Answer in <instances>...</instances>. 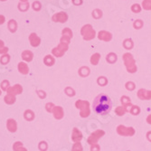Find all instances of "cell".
I'll return each instance as SVG.
<instances>
[{"label": "cell", "instance_id": "cell-39", "mask_svg": "<svg viewBox=\"0 0 151 151\" xmlns=\"http://www.w3.org/2000/svg\"><path fill=\"white\" fill-rule=\"evenodd\" d=\"M100 150V147L99 145L93 144V146L91 147V151H99Z\"/></svg>", "mask_w": 151, "mask_h": 151}, {"label": "cell", "instance_id": "cell-6", "mask_svg": "<svg viewBox=\"0 0 151 151\" xmlns=\"http://www.w3.org/2000/svg\"><path fill=\"white\" fill-rule=\"evenodd\" d=\"M117 131L121 136H133L135 133V130L133 128H126L125 126L119 125L117 128Z\"/></svg>", "mask_w": 151, "mask_h": 151}, {"label": "cell", "instance_id": "cell-4", "mask_svg": "<svg viewBox=\"0 0 151 151\" xmlns=\"http://www.w3.org/2000/svg\"><path fill=\"white\" fill-rule=\"evenodd\" d=\"M81 34L82 37H83V39L87 41L92 40L95 37V31L91 24H85L82 26V28L81 30Z\"/></svg>", "mask_w": 151, "mask_h": 151}, {"label": "cell", "instance_id": "cell-20", "mask_svg": "<svg viewBox=\"0 0 151 151\" xmlns=\"http://www.w3.org/2000/svg\"><path fill=\"white\" fill-rule=\"evenodd\" d=\"M24 119L28 121H31L35 119V114L32 111H26L24 112Z\"/></svg>", "mask_w": 151, "mask_h": 151}, {"label": "cell", "instance_id": "cell-22", "mask_svg": "<svg viewBox=\"0 0 151 151\" xmlns=\"http://www.w3.org/2000/svg\"><path fill=\"white\" fill-rule=\"evenodd\" d=\"M17 24L16 23L15 20H11L8 24V28L11 32H15L17 30Z\"/></svg>", "mask_w": 151, "mask_h": 151}, {"label": "cell", "instance_id": "cell-17", "mask_svg": "<svg viewBox=\"0 0 151 151\" xmlns=\"http://www.w3.org/2000/svg\"><path fill=\"white\" fill-rule=\"evenodd\" d=\"M22 58L26 62H31L33 60V53L30 51H24L22 53Z\"/></svg>", "mask_w": 151, "mask_h": 151}, {"label": "cell", "instance_id": "cell-8", "mask_svg": "<svg viewBox=\"0 0 151 151\" xmlns=\"http://www.w3.org/2000/svg\"><path fill=\"white\" fill-rule=\"evenodd\" d=\"M68 19V16L67 14L64 12H60L55 14L53 17H52V20L54 22H60V23H65Z\"/></svg>", "mask_w": 151, "mask_h": 151}, {"label": "cell", "instance_id": "cell-42", "mask_svg": "<svg viewBox=\"0 0 151 151\" xmlns=\"http://www.w3.org/2000/svg\"><path fill=\"white\" fill-rule=\"evenodd\" d=\"M73 2L74 5L79 6V5H81L82 4V0H73Z\"/></svg>", "mask_w": 151, "mask_h": 151}, {"label": "cell", "instance_id": "cell-5", "mask_svg": "<svg viewBox=\"0 0 151 151\" xmlns=\"http://www.w3.org/2000/svg\"><path fill=\"white\" fill-rule=\"evenodd\" d=\"M76 107L81 109V116L82 118L88 117L90 115V108H89V102L85 101H78L75 103Z\"/></svg>", "mask_w": 151, "mask_h": 151}, {"label": "cell", "instance_id": "cell-48", "mask_svg": "<svg viewBox=\"0 0 151 151\" xmlns=\"http://www.w3.org/2000/svg\"><path fill=\"white\" fill-rule=\"evenodd\" d=\"M1 1H6V0H1Z\"/></svg>", "mask_w": 151, "mask_h": 151}, {"label": "cell", "instance_id": "cell-2", "mask_svg": "<svg viewBox=\"0 0 151 151\" xmlns=\"http://www.w3.org/2000/svg\"><path fill=\"white\" fill-rule=\"evenodd\" d=\"M71 37L67 36V35H63L62 39H61V43L60 45L52 49V53L57 57H61L62 55H63L64 52L68 50V45L70 43Z\"/></svg>", "mask_w": 151, "mask_h": 151}, {"label": "cell", "instance_id": "cell-25", "mask_svg": "<svg viewBox=\"0 0 151 151\" xmlns=\"http://www.w3.org/2000/svg\"><path fill=\"white\" fill-rule=\"evenodd\" d=\"M142 6L146 10H151V0H143Z\"/></svg>", "mask_w": 151, "mask_h": 151}, {"label": "cell", "instance_id": "cell-23", "mask_svg": "<svg viewBox=\"0 0 151 151\" xmlns=\"http://www.w3.org/2000/svg\"><path fill=\"white\" fill-rule=\"evenodd\" d=\"M45 63L46 65H48V66H52V65L54 63V59L52 58V56L47 55V56H45Z\"/></svg>", "mask_w": 151, "mask_h": 151}, {"label": "cell", "instance_id": "cell-12", "mask_svg": "<svg viewBox=\"0 0 151 151\" xmlns=\"http://www.w3.org/2000/svg\"><path fill=\"white\" fill-rule=\"evenodd\" d=\"M22 91H23L22 86L19 85V84H17V85H15L14 87H10V88L7 90V93L15 96V95H17V94H20V93L22 92Z\"/></svg>", "mask_w": 151, "mask_h": 151}, {"label": "cell", "instance_id": "cell-1", "mask_svg": "<svg viewBox=\"0 0 151 151\" xmlns=\"http://www.w3.org/2000/svg\"><path fill=\"white\" fill-rule=\"evenodd\" d=\"M112 107L111 101L109 96L106 94H100L98 95L93 102V109L96 113L104 115L111 111Z\"/></svg>", "mask_w": 151, "mask_h": 151}, {"label": "cell", "instance_id": "cell-37", "mask_svg": "<svg viewBox=\"0 0 151 151\" xmlns=\"http://www.w3.org/2000/svg\"><path fill=\"white\" fill-rule=\"evenodd\" d=\"M53 108H54V106H53L52 103H48V104L46 105V109H47V111L52 112V109H53Z\"/></svg>", "mask_w": 151, "mask_h": 151}, {"label": "cell", "instance_id": "cell-46", "mask_svg": "<svg viewBox=\"0 0 151 151\" xmlns=\"http://www.w3.org/2000/svg\"><path fill=\"white\" fill-rule=\"evenodd\" d=\"M147 139L151 141V132H148L147 133Z\"/></svg>", "mask_w": 151, "mask_h": 151}, {"label": "cell", "instance_id": "cell-30", "mask_svg": "<svg viewBox=\"0 0 151 151\" xmlns=\"http://www.w3.org/2000/svg\"><path fill=\"white\" fill-rule=\"evenodd\" d=\"M134 27L136 29H140L141 27H142V25H143V22L141 21V20H136L135 22H134Z\"/></svg>", "mask_w": 151, "mask_h": 151}, {"label": "cell", "instance_id": "cell-13", "mask_svg": "<svg viewBox=\"0 0 151 151\" xmlns=\"http://www.w3.org/2000/svg\"><path fill=\"white\" fill-rule=\"evenodd\" d=\"M52 113L54 115V118L57 119H61L63 117V111L62 107H54L52 109Z\"/></svg>", "mask_w": 151, "mask_h": 151}, {"label": "cell", "instance_id": "cell-40", "mask_svg": "<svg viewBox=\"0 0 151 151\" xmlns=\"http://www.w3.org/2000/svg\"><path fill=\"white\" fill-rule=\"evenodd\" d=\"M135 88L134 84L132 83V82H129V83H127V89L129 90H133Z\"/></svg>", "mask_w": 151, "mask_h": 151}, {"label": "cell", "instance_id": "cell-3", "mask_svg": "<svg viewBox=\"0 0 151 151\" xmlns=\"http://www.w3.org/2000/svg\"><path fill=\"white\" fill-rule=\"evenodd\" d=\"M123 60H124L127 70L129 73H135L137 71V66L135 64V60L132 56V54H130L129 52L125 53L124 55H123Z\"/></svg>", "mask_w": 151, "mask_h": 151}, {"label": "cell", "instance_id": "cell-36", "mask_svg": "<svg viewBox=\"0 0 151 151\" xmlns=\"http://www.w3.org/2000/svg\"><path fill=\"white\" fill-rule=\"evenodd\" d=\"M129 99L128 98V97H122L121 98V102L123 103V104H125V105H129Z\"/></svg>", "mask_w": 151, "mask_h": 151}, {"label": "cell", "instance_id": "cell-38", "mask_svg": "<svg viewBox=\"0 0 151 151\" xmlns=\"http://www.w3.org/2000/svg\"><path fill=\"white\" fill-rule=\"evenodd\" d=\"M98 82H99V84H105L106 82H107V80L105 79V78H103V77H101V78H99V80H98Z\"/></svg>", "mask_w": 151, "mask_h": 151}, {"label": "cell", "instance_id": "cell-26", "mask_svg": "<svg viewBox=\"0 0 151 151\" xmlns=\"http://www.w3.org/2000/svg\"><path fill=\"white\" fill-rule=\"evenodd\" d=\"M92 17L96 19H99L102 17V12L100 10V9H95L93 12H92Z\"/></svg>", "mask_w": 151, "mask_h": 151}, {"label": "cell", "instance_id": "cell-21", "mask_svg": "<svg viewBox=\"0 0 151 151\" xmlns=\"http://www.w3.org/2000/svg\"><path fill=\"white\" fill-rule=\"evenodd\" d=\"M107 61L109 62V63H114V62H116L117 61V55L115 53H113V52H111L109 54H108L107 55Z\"/></svg>", "mask_w": 151, "mask_h": 151}, {"label": "cell", "instance_id": "cell-34", "mask_svg": "<svg viewBox=\"0 0 151 151\" xmlns=\"http://www.w3.org/2000/svg\"><path fill=\"white\" fill-rule=\"evenodd\" d=\"M130 112L133 114V115H137L139 113V107H136V106H133L130 109Z\"/></svg>", "mask_w": 151, "mask_h": 151}, {"label": "cell", "instance_id": "cell-28", "mask_svg": "<svg viewBox=\"0 0 151 151\" xmlns=\"http://www.w3.org/2000/svg\"><path fill=\"white\" fill-rule=\"evenodd\" d=\"M72 151H82V147H81V143H80V142H76V143L73 145Z\"/></svg>", "mask_w": 151, "mask_h": 151}, {"label": "cell", "instance_id": "cell-47", "mask_svg": "<svg viewBox=\"0 0 151 151\" xmlns=\"http://www.w3.org/2000/svg\"><path fill=\"white\" fill-rule=\"evenodd\" d=\"M21 1H22V2H24H24H26V1H27V0H21Z\"/></svg>", "mask_w": 151, "mask_h": 151}, {"label": "cell", "instance_id": "cell-27", "mask_svg": "<svg viewBox=\"0 0 151 151\" xmlns=\"http://www.w3.org/2000/svg\"><path fill=\"white\" fill-rule=\"evenodd\" d=\"M115 111L119 116H122V115H124V113L126 112V109L124 107H118Z\"/></svg>", "mask_w": 151, "mask_h": 151}, {"label": "cell", "instance_id": "cell-19", "mask_svg": "<svg viewBox=\"0 0 151 151\" xmlns=\"http://www.w3.org/2000/svg\"><path fill=\"white\" fill-rule=\"evenodd\" d=\"M100 58H101V55L99 53H94L93 55L91 56V63H92V64H94V65H96V64H98V63H99V61H100Z\"/></svg>", "mask_w": 151, "mask_h": 151}, {"label": "cell", "instance_id": "cell-7", "mask_svg": "<svg viewBox=\"0 0 151 151\" xmlns=\"http://www.w3.org/2000/svg\"><path fill=\"white\" fill-rule=\"evenodd\" d=\"M104 135V131L103 130H96L94 133H92L90 138L88 139V143L91 145L96 144V142L98 141V139Z\"/></svg>", "mask_w": 151, "mask_h": 151}, {"label": "cell", "instance_id": "cell-45", "mask_svg": "<svg viewBox=\"0 0 151 151\" xmlns=\"http://www.w3.org/2000/svg\"><path fill=\"white\" fill-rule=\"evenodd\" d=\"M147 121L149 123V124H151V115H149V116L147 118Z\"/></svg>", "mask_w": 151, "mask_h": 151}, {"label": "cell", "instance_id": "cell-41", "mask_svg": "<svg viewBox=\"0 0 151 151\" xmlns=\"http://www.w3.org/2000/svg\"><path fill=\"white\" fill-rule=\"evenodd\" d=\"M33 6H34V9H35V10H39V9L41 8V7H40L41 6H40V4H39L38 2L34 3V5H33Z\"/></svg>", "mask_w": 151, "mask_h": 151}, {"label": "cell", "instance_id": "cell-9", "mask_svg": "<svg viewBox=\"0 0 151 151\" xmlns=\"http://www.w3.org/2000/svg\"><path fill=\"white\" fill-rule=\"evenodd\" d=\"M138 97L140 100H150L151 99V91L141 89L138 91Z\"/></svg>", "mask_w": 151, "mask_h": 151}, {"label": "cell", "instance_id": "cell-32", "mask_svg": "<svg viewBox=\"0 0 151 151\" xmlns=\"http://www.w3.org/2000/svg\"><path fill=\"white\" fill-rule=\"evenodd\" d=\"M39 149L42 150V151H45L47 149V144H46V142H45V141L40 142V144H39Z\"/></svg>", "mask_w": 151, "mask_h": 151}, {"label": "cell", "instance_id": "cell-43", "mask_svg": "<svg viewBox=\"0 0 151 151\" xmlns=\"http://www.w3.org/2000/svg\"><path fill=\"white\" fill-rule=\"evenodd\" d=\"M14 150H15V151H27L26 148H24L23 146H22V147H17V148H15Z\"/></svg>", "mask_w": 151, "mask_h": 151}, {"label": "cell", "instance_id": "cell-16", "mask_svg": "<svg viewBox=\"0 0 151 151\" xmlns=\"http://www.w3.org/2000/svg\"><path fill=\"white\" fill-rule=\"evenodd\" d=\"M18 70L21 73L23 74H27L29 72V68L27 66V64L25 63H19L18 64Z\"/></svg>", "mask_w": 151, "mask_h": 151}, {"label": "cell", "instance_id": "cell-10", "mask_svg": "<svg viewBox=\"0 0 151 151\" xmlns=\"http://www.w3.org/2000/svg\"><path fill=\"white\" fill-rule=\"evenodd\" d=\"M98 38L100 40L105 41V42H109L112 39V35L107 31H101L98 35Z\"/></svg>", "mask_w": 151, "mask_h": 151}, {"label": "cell", "instance_id": "cell-44", "mask_svg": "<svg viewBox=\"0 0 151 151\" xmlns=\"http://www.w3.org/2000/svg\"><path fill=\"white\" fill-rule=\"evenodd\" d=\"M5 22V17L3 16H0V24H3Z\"/></svg>", "mask_w": 151, "mask_h": 151}, {"label": "cell", "instance_id": "cell-15", "mask_svg": "<svg viewBox=\"0 0 151 151\" xmlns=\"http://www.w3.org/2000/svg\"><path fill=\"white\" fill-rule=\"evenodd\" d=\"M29 40H30L31 45L34 46V47L38 46V45H40V42H41L40 38L37 36L36 34H31V35L29 36Z\"/></svg>", "mask_w": 151, "mask_h": 151}, {"label": "cell", "instance_id": "cell-18", "mask_svg": "<svg viewBox=\"0 0 151 151\" xmlns=\"http://www.w3.org/2000/svg\"><path fill=\"white\" fill-rule=\"evenodd\" d=\"M5 101L7 104H13L14 102L16 101V97L14 95H11V94L7 93V95L5 97Z\"/></svg>", "mask_w": 151, "mask_h": 151}, {"label": "cell", "instance_id": "cell-49", "mask_svg": "<svg viewBox=\"0 0 151 151\" xmlns=\"http://www.w3.org/2000/svg\"><path fill=\"white\" fill-rule=\"evenodd\" d=\"M0 94H1V91H0Z\"/></svg>", "mask_w": 151, "mask_h": 151}, {"label": "cell", "instance_id": "cell-33", "mask_svg": "<svg viewBox=\"0 0 151 151\" xmlns=\"http://www.w3.org/2000/svg\"><path fill=\"white\" fill-rule=\"evenodd\" d=\"M1 87L4 91H7L9 89V81H4L1 84Z\"/></svg>", "mask_w": 151, "mask_h": 151}, {"label": "cell", "instance_id": "cell-29", "mask_svg": "<svg viewBox=\"0 0 151 151\" xmlns=\"http://www.w3.org/2000/svg\"><path fill=\"white\" fill-rule=\"evenodd\" d=\"M131 10L134 12V13H139L141 11V7L139 4H134L132 6H131Z\"/></svg>", "mask_w": 151, "mask_h": 151}, {"label": "cell", "instance_id": "cell-14", "mask_svg": "<svg viewBox=\"0 0 151 151\" xmlns=\"http://www.w3.org/2000/svg\"><path fill=\"white\" fill-rule=\"evenodd\" d=\"M82 139V134L81 133V131L79 129H77L76 128L73 129V135H72V139L74 142H80V140Z\"/></svg>", "mask_w": 151, "mask_h": 151}, {"label": "cell", "instance_id": "cell-24", "mask_svg": "<svg viewBox=\"0 0 151 151\" xmlns=\"http://www.w3.org/2000/svg\"><path fill=\"white\" fill-rule=\"evenodd\" d=\"M123 45L126 49H131L133 47V42L131 39H126L123 43Z\"/></svg>", "mask_w": 151, "mask_h": 151}, {"label": "cell", "instance_id": "cell-35", "mask_svg": "<svg viewBox=\"0 0 151 151\" xmlns=\"http://www.w3.org/2000/svg\"><path fill=\"white\" fill-rule=\"evenodd\" d=\"M7 52V48H6L4 46V43L2 41H0V53H4Z\"/></svg>", "mask_w": 151, "mask_h": 151}, {"label": "cell", "instance_id": "cell-11", "mask_svg": "<svg viewBox=\"0 0 151 151\" xmlns=\"http://www.w3.org/2000/svg\"><path fill=\"white\" fill-rule=\"evenodd\" d=\"M6 127H7V129L10 131V132H16L17 129V124L15 119H9L6 122Z\"/></svg>", "mask_w": 151, "mask_h": 151}, {"label": "cell", "instance_id": "cell-31", "mask_svg": "<svg viewBox=\"0 0 151 151\" xmlns=\"http://www.w3.org/2000/svg\"><path fill=\"white\" fill-rule=\"evenodd\" d=\"M63 35H67V36H69V37H73V32L71 31L70 28H65L63 30Z\"/></svg>", "mask_w": 151, "mask_h": 151}]
</instances>
